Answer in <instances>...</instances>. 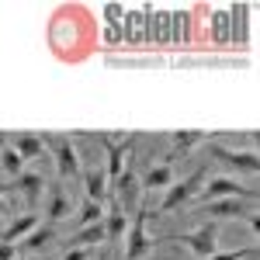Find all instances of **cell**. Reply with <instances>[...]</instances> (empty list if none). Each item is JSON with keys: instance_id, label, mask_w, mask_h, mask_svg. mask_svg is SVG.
<instances>
[{"instance_id": "6da1fadb", "label": "cell", "mask_w": 260, "mask_h": 260, "mask_svg": "<svg viewBox=\"0 0 260 260\" xmlns=\"http://www.w3.org/2000/svg\"><path fill=\"white\" fill-rule=\"evenodd\" d=\"M198 194H201V205H205V201H219V198L257 201L260 191H257V187H246V184H240V180H233V177H208Z\"/></svg>"}, {"instance_id": "7a4b0ae2", "label": "cell", "mask_w": 260, "mask_h": 260, "mask_svg": "<svg viewBox=\"0 0 260 260\" xmlns=\"http://www.w3.org/2000/svg\"><path fill=\"white\" fill-rule=\"evenodd\" d=\"M170 243H184L198 260H205V257H212L215 246H219V222H201L198 229H191L184 236H170Z\"/></svg>"}, {"instance_id": "3957f363", "label": "cell", "mask_w": 260, "mask_h": 260, "mask_svg": "<svg viewBox=\"0 0 260 260\" xmlns=\"http://www.w3.org/2000/svg\"><path fill=\"white\" fill-rule=\"evenodd\" d=\"M205 167H198L194 174L187 180H177V184H170L167 187V194H163V201H160V215H167V212H174V208H180V205H187V201L194 198L201 191V184H205Z\"/></svg>"}, {"instance_id": "277c9868", "label": "cell", "mask_w": 260, "mask_h": 260, "mask_svg": "<svg viewBox=\"0 0 260 260\" xmlns=\"http://www.w3.org/2000/svg\"><path fill=\"white\" fill-rule=\"evenodd\" d=\"M149 208L146 205H139L136 208V215H132V225H128V243H125V260H142L149 250H153V243L156 240H149L146 236V222H149Z\"/></svg>"}, {"instance_id": "5b68a950", "label": "cell", "mask_w": 260, "mask_h": 260, "mask_svg": "<svg viewBox=\"0 0 260 260\" xmlns=\"http://www.w3.org/2000/svg\"><path fill=\"white\" fill-rule=\"evenodd\" d=\"M39 139H42V146L52 149L56 167H59V177H77V174H80V156H77V149H73V139L52 136V132H45V136H39Z\"/></svg>"}, {"instance_id": "8992f818", "label": "cell", "mask_w": 260, "mask_h": 260, "mask_svg": "<svg viewBox=\"0 0 260 260\" xmlns=\"http://www.w3.org/2000/svg\"><path fill=\"white\" fill-rule=\"evenodd\" d=\"M208 156L212 160L225 163V167H233V170H243V174H257L260 170V156L253 149H225V146H208Z\"/></svg>"}, {"instance_id": "52a82bcc", "label": "cell", "mask_w": 260, "mask_h": 260, "mask_svg": "<svg viewBox=\"0 0 260 260\" xmlns=\"http://www.w3.org/2000/svg\"><path fill=\"white\" fill-rule=\"evenodd\" d=\"M194 215H205V222H215V219H246V205L240 198H219V201H205Z\"/></svg>"}, {"instance_id": "ba28073f", "label": "cell", "mask_w": 260, "mask_h": 260, "mask_svg": "<svg viewBox=\"0 0 260 260\" xmlns=\"http://www.w3.org/2000/svg\"><path fill=\"white\" fill-rule=\"evenodd\" d=\"M101 146L108 149V163H104V174L111 180L121 177L125 170V153L132 149V139H115V136H101Z\"/></svg>"}, {"instance_id": "9c48e42d", "label": "cell", "mask_w": 260, "mask_h": 260, "mask_svg": "<svg viewBox=\"0 0 260 260\" xmlns=\"http://www.w3.org/2000/svg\"><path fill=\"white\" fill-rule=\"evenodd\" d=\"M42 187H45V180H42L39 174H18L14 184H0V194H4V191H21L24 198L35 205V201L42 198Z\"/></svg>"}, {"instance_id": "30bf717a", "label": "cell", "mask_w": 260, "mask_h": 260, "mask_svg": "<svg viewBox=\"0 0 260 260\" xmlns=\"http://www.w3.org/2000/svg\"><path fill=\"white\" fill-rule=\"evenodd\" d=\"M125 225H128L125 208H121L118 201H111V208H108V222H104V243H108V246L121 243V236H125Z\"/></svg>"}, {"instance_id": "8fae6325", "label": "cell", "mask_w": 260, "mask_h": 260, "mask_svg": "<svg viewBox=\"0 0 260 260\" xmlns=\"http://www.w3.org/2000/svg\"><path fill=\"white\" fill-rule=\"evenodd\" d=\"M83 187H87V201H104L108 198V174H104L101 163L83 174Z\"/></svg>"}, {"instance_id": "7c38bea8", "label": "cell", "mask_w": 260, "mask_h": 260, "mask_svg": "<svg viewBox=\"0 0 260 260\" xmlns=\"http://www.w3.org/2000/svg\"><path fill=\"white\" fill-rule=\"evenodd\" d=\"M45 215H49V222H62L70 215V198H66V191H62L59 184L49 187V208H45Z\"/></svg>"}, {"instance_id": "4fadbf2b", "label": "cell", "mask_w": 260, "mask_h": 260, "mask_svg": "<svg viewBox=\"0 0 260 260\" xmlns=\"http://www.w3.org/2000/svg\"><path fill=\"white\" fill-rule=\"evenodd\" d=\"M35 225H39V215H31V212H28V215H21V219H14L11 225H7V229H4V233H0V243L24 240V236H28V233H31Z\"/></svg>"}, {"instance_id": "5bb4252c", "label": "cell", "mask_w": 260, "mask_h": 260, "mask_svg": "<svg viewBox=\"0 0 260 260\" xmlns=\"http://www.w3.org/2000/svg\"><path fill=\"white\" fill-rule=\"evenodd\" d=\"M115 187H118V205L121 208H128V205H136V194H139V184H136V174H132V167L128 170H121V177L115 180Z\"/></svg>"}, {"instance_id": "9a60e30c", "label": "cell", "mask_w": 260, "mask_h": 260, "mask_svg": "<svg viewBox=\"0 0 260 260\" xmlns=\"http://www.w3.org/2000/svg\"><path fill=\"white\" fill-rule=\"evenodd\" d=\"M170 184H174V167H170V160L160 163V167H153V170L146 174V180H142L146 191H163V187H170Z\"/></svg>"}, {"instance_id": "2e32d148", "label": "cell", "mask_w": 260, "mask_h": 260, "mask_svg": "<svg viewBox=\"0 0 260 260\" xmlns=\"http://www.w3.org/2000/svg\"><path fill=\"white\" fill-rule=\"evenodd\" d=\"M11 149L18 153L21 160H35V156H42V149H45V146H42L39 136H18V139L11 142Z\"/></svg>"}, {"instance_id": "e0dca14e", "label": "cell", "mask_w": 260, "mask_h": 260, "mask_svg": "<svg viewBox=\"0 0 260 260\" xmlns=\"http://www.w3.org/2000/svg\"><path fill=\"white\" fill-rule=\"evenodd\" d=\"M0 167L11 174V177H18V174H24V160H21L18 153L11 149V142L0 136Z\"/></svg>"}, {"instance_id": "ac0fdd59", "label": "cell", "mask_w": 260, "mask_h": 260, "mask_svg": "<svg viewBox=\"0 0 260 260\" xmlns=\"http://www.w3.org/2000/svg\"><path fill=\"white\" fill-rule=\"evenodd\" d=\"M104 240V222H94V225H83V229H77V233H73V246H87V250H90V246H94V243H101Z\"/></svg>"}, {"instance_id": "d6986e66", "label": "cell", "mask_w": 260, "mask_h": 260, "mask_svg": "<svg viewBox=\"0 0 260 260\" xmlns=\"http://www.w3.org/2000/svg\"><path fill=\"white\" fill-rule=\"evenodd\" d=\"M49 240H52V225H35V229H31L18 246H21V250H42Z\"/></svg>"}, {"instance_id": "ffe728a7", "label": "cell", "mask_w": 260, "mask_h": 260, "mask_svg": "<svg viewBox=\"0 0 260 260\" xmlns=\"http://www.w3.org/2000/svg\"><path fill=\"white\" fill-rule=\"evenodd\" d=\"M94 222H104V208H101V201H87L83 198L80 205V219H77V225H94Z\"/></svg>"}, {"instance_id": "44dd1931", "label": "cell", "mask_w": 260, "mask_h": 260, "mask_svg": "<svg viewBox=\"0 0 260 260\" xmlns=\"http://www.w3.org/2000/svg\"><path fill=\"white\" fill-rule=\"evenodd\" d=\"M198 142H205V132H194V128L174 132V146H177V149H191V146H198Z\"/></svg>"}, {"instance_id": "7402d4cb", "label": "cell", "mask_w": 260, "mask_h": 260, "mask_svg": "<svg viewBox=\"0 0 260 260\" xmlns=\"http://www.w3.org/2000/svg\"><path fill=\"white\" fill-rule=\"evenodd\" d=\"M257 257V246H243V250H229V253H212L205 260H250Z\"/></svg>"}, {"instance_id": "603a6c76", "label": "cell", "mask_w": 260, "mask_h": 260, "mask_svg": "<svg viewBox=\"0 0 260 260\" xmlns=\"http://www.w3.org/2000/svg\"><path fill=\"white\" fill-rule=\"evenodd\" d=\"M87 253H90L87 246H70V250H66V257H62V260H87Z\"/></svg>"}, {"instance_id": "cb8c5ba5", "label": "cell", "mask_w": 260, "mask_h": 260, "mask_svg": "<svg viewBox=\"0 0 260 260\" xmlns=\"http://www.w3.org/2000/svg\"><path fill=\"white\" fill-rule=\"evenodd\" d=\"M0 260H18V246L14 243H0Z\"/></svg>"}, {"instance_id": "d4e9b609", "label": "cell", "mask_w": 260, "mask_h": 260, "mask_svg": "<svg viewBox=\"0 0 260 260\" xmlns=\"http://www.w3.org/2000/svg\"><path fill=\"white\" fill-rule=\"evenodd\" d=\"M246 225H250V233H253V236L260 233V215H257V212H250V215H246Z\"/></svg>"}, {"instance_id": "484cf974", "label": "cell", "mask_w": 260, "mask_h": 260, "mask_svg": "<svg viewBox=\"0 0 260 260\" xmlns=\"http://www.w3.org/2000/svg\"><path fill=\"white\" fill-rule=\"evenodd\" d=\"M0 215H4V198H0Z\"/></svg>"}]
</instances>
